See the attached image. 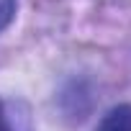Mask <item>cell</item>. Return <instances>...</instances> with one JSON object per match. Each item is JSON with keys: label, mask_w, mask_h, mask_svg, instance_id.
<instances>
[{"label": "cell", "mask_w": 131, "mask_h": 131, "mask_svg": "<svg viewBox=\"0 0 131 131\" xmlns=\"http://www.w3.org/2000/svg\"><path fill=\"white\" fill-rule=\"evenodd\" d=\"M95 131H131V105H116L111 108Z\"/></svg>", "instance_id": "1"}, {"label": "cell", "mask_w": 131, "mask_h": 131, "mask_svg": "<svg viewBox=\"0 0 131 131\" xmlns=\"http://www.w3.org/2000/svg\"><path fill=\"white\" fill-rule=\"evenodd\" d=\"M16 16V0H0V31H3Z\"/></svg>", "instance_id": "2"}, {"label": "cell", "mask_w": 131, "mask_h": 131, "mask_svg": "<svg viewBox=\"0 0 131 131\" xmlns=\"http://www.w3.org/2000/svg\"><path fill=\"white\" fill-rule=\"evenodd\" d=\"M0 131H13V128H10V123H8V116H5L3 105H0Z\"/></svg>", "instance_id": "3"}]
</instances>
